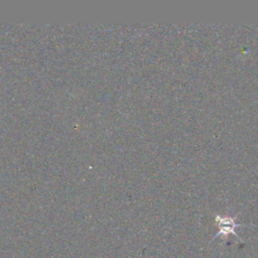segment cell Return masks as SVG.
<instances>
[{
	"label": "cell",
	"mask_w": 258,
	"mask_h": 258,
	"mask_svg": "<svg viewBox=\"0 0 258 258\" xmlns=\"http://www.w3.org/2000/svg\"><path fill=\"white\" fill-rule=\"evenodd\" d=\"M238 215H236L235 217H230V216H221V215H218V214H215V221L218 225V228H219V232L214 236V238L212 239V242L217 239L219 236H222L224 237L225 239H227V237L230 235V234H233L235 235L241 243H243V240L240 238V236L236 233V228L238 227H242L244 225L242 224H239L236 222V219H237Z\"/></svg>",
	"instance_id": "1"
}]
</instances>
